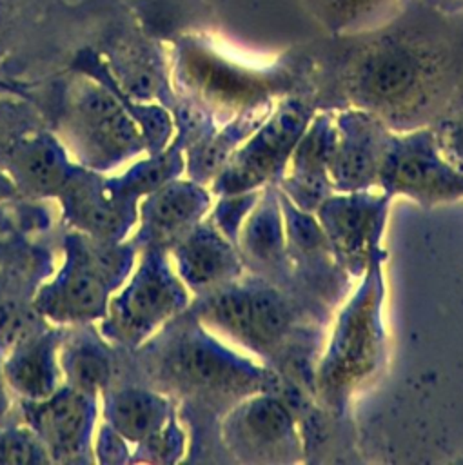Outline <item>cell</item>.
Masks as SVG:
<instances>
[{"instance_id":"1","label":"cell","mask_w":463,"mask_h":465,"mask_svg":"<svg viewBox=\"0 0 463 465\" xmlns=\"http://www.w3.org/2000/svg\"><path fill=\"white\" fill-rule=\"evenodd\" d=\"M292 51L316 111L361 109L401 133L463 109V13L409 0L370 31L327 35Z\"/></svg>"},{"instance_id":"2","label":"cell","mask_w":463,"mask_h":465,"mask_svg":"<svg viewBox=\"0 0 463 465\" xmlns=\"http://www.w3.org/2000/svg\"><path fill=\"white\" fill-rule=\"evenodd\" d=\"M192 314L278 372L285 385L312 396V372L325 343L329 309L291 287L245 272L198 296Z\"/></svg>"},{"instance_id":"3","label":"cell","mask_w":463,"mask_h":465,"mask_svg":"<svg viewBox=\"0 0 463 465\" xmlns=\"http://www.w3.org/2000/svg\"><path fill=\"white\" fill-rule=\"evenodd\" d=\"M385 258L387 254L376 256L341 302L314 365L312 400L334 416L345 412L352 396L367 387L385 363Z\"/></svg>"},{"instance_id":"4","label":"cell","mask_w":463,"mask_h":465,"mask_svg":"<svg viewBox=\"0 0 463 465\" xmlns=\"http://www.w3.org/2000/svg\"><path fill=\"white\" fill-rule=\"evenodd\" d=\"M180 76L194 98V107L216 125L274 107L287 94H303V73L292 49L271 64H252L222 45L196 40L180 53Z\"/></svg>"},{"instance_id":"5","label":"cell","mask_w":463,"mask_h":465,"mask_svg":"<svg viewBox=\"0 0 463 465\" xmlns=\"http://www.w3.org/2000/svg\"><path fill=\"white\" fill-rule=\"evenodd\" d=\"M163 369L180 391L222 414L251 394L281 392L285 387L278 372L229 347L196 316L171 341Z\"/></svg>"},{"instance_id":"6","label":"cell","mask_w":463,"mask_h":465,"mask_svg":"<svg viewBox=\"0 0 463 465\" xmlns=\"http://www.w3.org/2000/svg\"><path fill=\"white\" fill-rule=\"evenodd\" d=\"M314 113L316 107L305 94L280 98L263 124L227 158L209 183L211 193L223 196L276 185Z\"/></svg>"},{"instance_id":"7","label":"cell","mask_w":463,"mask_h":465,"mask_svg":"<svg viewBox=\"0 0 463 465\" xmlns=\"http://www.w3.org/2000/svg\"><path fill=\"white\" fill-rule=\"evenodd\" d=\"M220 432L223 447L241 463H296L307 450L298 412L283 391L243 398L223 414Z\"/></svg>"},{"instance_id":"8","label":"cell","mask_w":463,"mask_h":465,"mask_svg":"<svg viewBox=\"0 0 463 465\" xmlns=\"http://www.w3.org/2000/svg\"><path fill=\"white\" fill-rule=\"evenodd\" d=\"M378 189L390 198L405 196L430 209L463 200V171L443 156L434 127L394 131L381 163Z\"/></svg>"},{"instance_id":"9","label":"cell","mask_w":463,"mask_h":465,"mask_svg":"<svg viewBox=\"0 0 463 465\" xmlns=\"http://www.w3.org/2000/svg\"><path fill=\"white\" fill-rule=\"evenodd\" d=\"M390 200L379 189L332 193L314 211L334 262L350 280H358L376 256L387 254L381 238Z\"/></svg>"},{"instance_id":"10","label":"cell","mask_w":463,"mask_h":465,"mask_svg":"<svg viewBox=\"0 0 463 465\" xmlns=\"http://www.w3.org/2000/svg\"><path fill=\"white\" fill-rule=\"evenodd\" d=\"M189 305V289L165 251L151 249L125 291L114 300L111 325L125 341H140Z\"/></svg>"},{"instance_id":"11","label":"cell","mask_w":463,"mask_h":465,"mask_svg":"<svg viewBox=\"0 0 463 465\" xmlns=\"http://www.w3.org/2000/svg\"><path fill=\"white\" fill-rule=\"evenodd\" d=\"M334 129L329 163L334 193L378 189L381 163L394 131L378 116L354 107L334 111Z\"/></svg>"},{"instance_id":"12","label":"cell","mask_w":463,"mask_h":465,"mask_svg":"<svg viewBox=\"0 0 463 465\" xmlns=\"http://www.w3.org/2000/svg\"><path fill=\"white\" fill-rule=\"evenodd\" d=\"M73 122L85 156L98 165L133 156L145 147L136 118L102 87L80 89L73 104Z\"/></svg>"},{"instance_id":"13","label":"cell","mask_w":463,"mask_h":465,"mask_svg":"<svg viewBox=\"0 0 463 465\" xmlns=\"http://www.w3.org/2000/svg\"><path fill=\"white\" fill-rule=\"evenodd\" d=\"M334 134V111H316L276 182L278 191L305 213H314L334 193L329 178Z\"/></svg>"},{"instance_id":"14","label":"cell","mask_w":463,"mask_h":465,"mask_svg":"<svg viewBox=\"0 0 463 465\" xmlns=\"http://www.w3.org/2000/svg\"><path fill=\"white\" fill-rule=\"evenodd\" d=\"M236 247L243 260L245 272L294 289L287 256L283 207L274 183L260 191L254 207L238 231Z\"/></svg>"},{"instance_id":"15","label":"cell","mask_w":463,"mask_h":465,"mask_svg":"<svg viewBox=\"0 0 463 465\" xmlns=\"http://www.w3.org/2000/svg\"><path fill=\"white\" fill-rule=\"evenodd\" d=\"M171 254L176 274L196 296L245 274L238 247L207 216L171 249Z\"/></svg>"},{"instance_id":"16","label":"cell","mask_w":463,"mask_h":465,"mask_svg":"<svg viewBox=\"0 0 463 465\" xmlns=\"http://www.w3.org/2000/svg\"><path fill=\"white\" fill-rule=\"evenodd\" d=\"M212 193L196 180L172 178L142 203V234L151 249L171 251L212 207Z\"/></svg>"},{"instance_id":"17","label":"cell","mask_w":463,"mask_h":465,"mask_svg":"<svg viewBox=\"0 0 463 465\" xmlns=\"http://www.w3.org/2000/svg\"><path fill=\"white\" fill-rule=\"evenodd\" d=\"M34 434L47 452L56 458H73L82 452L93 421L91 394L67 387L33 401L29 412Z\"/></svg>"},{"instance_id":"18","label":"cell","mask_w":463,"mask_h":465,"mask_svg":"<svg viewBox=\"0 0 463 465\" xmlns=\"http://www.w3.org/2000/svg\"><path fill=\"white\" fill-rule=\"evenodd\" d=\"M109 425L131 443H147L163 432L174 420L172 409L158 392L123 389L107 400Z\"/></svg>"},{"instance_id":"19","label":"cell","mask_w":463,"mask_h":465,"mask_svg":"<svg viewBox=\"0 0 463 465\" xmlns=\"http://www.w3.org/2000/svg\"><path fill=\"white\" fill-rule=\"evenodd\" d=\"M67 207L76 223L96 238H116L131 222L129 198L120 189L98 185L94 182H76L67 187Z\"/></svg>"},{"instance_id":"20","label":"cell","mask_w":463,"mask_h":465,"mask_svg":"<svg viewBox=\"0 0 463 465\" xmlns=\"http://www.w3.org/2000/svg\"><path fill=\"white\" fill-rule=\"evenodd\" d=\"M109 285L76 256L45 296V311L58 320H89L103 312Z\"/></svg>"},{"instance_id":"21","label":"cell","mask_w":463,"mask_h":465,"mask_svg":"<svg viewBox=\"0 0 463 465\" xmlns=\"http://www.w3.org/2000/svg\"><path fill=\"white\" fill-rule=\"evenodd\" d=\"M409 0H300L307 15L325 35H354L370 31L394 15Z\"/></svg>"},{"instance_id":"22","label":"cell","mask_w":463,"mask_h":465,"mask_svg":"<svg viewBox=\"0 0 463 465\" xmlns=\"http://www.w3.org/2000/svg\"><path fill=\"white\" fill-rule=\"evenodd\" d=\"M7 381L31 401H40L58 389V363L47 338H29L9 352Z\"/></svg>"},{"instance_id":"23","label":"cell","mask_w":463,"mask_h":465,"mask_svg":"<svg viewBox=\"0 0 463 465\" xmlns=\"http://www.w3.org/2000/svg\"><path fill=\"white\" fill-rule=\"evenodd\" d=\"M20 176L38 191L62 189L67 183V163L62 151L49 140L40 138L25 145L16 158Z\"/></svg>"},{"instance_id":"24","label":"cell","mask_w":463,"mask_h":465,"mask_svg":"<svg viewBox=\"0 0 463 465\" xmlns=\"http://www.w3.org/2000/svg\"><path fill=\"white\" fill-rule=\"evenodd\" d=\"M62 369L69 387L91 396L109 380V361L103 351L91 341H76L69 345L62 356Z\"/></svg>"},{"instance_id":"25","label":"cell","mask_w":463,"mask_h":465,"mask_svg":"<svg viewBox=\"0 0 463 465\" xmlns=\"http://www.w3.org/2000/svg\"><path fill=\"white\" fill-rule=\"evenodd\" d=\"M185 160L178 147L169 151H160L153 154L149 160L133 167L127 176L120 182V191L125 193L129 198L145 196L158 189L160 185L167 183L183 171Z\"/></svg>"},{"instance_id":"26","label":"cell","mask_w":463,"mask_h":465,"mask_svg":"<svg viewBox=\"0 0 463 465\" xmlns=\"http://www.w3.org/2000/svg\"><path fill=\"white\" fill-rule=\"evenodd\" d=\"M261 189L256 191H245V193H236V194H223L216 196L218 200L212 203L207 218L236 245V236L238 231L254 207Z\"/></svg>"},{"instance_id":"27","label":"cell","mask_w":463,"mask_h":465,"mask_svg":"<svg viewBox=\"0 0 463 465\" xmlns=\"http://www.w3.org/2000/svg\"><path fill=\"white\" fill-rule=\"evenodd\" d=\"M34 318L11 298L0 296V351L13 352L18 345L33 338Z\"/></svg>"},{"instance_id":"28","label":"cell","mask_w":463,"mask_h":465,"mask_svg":"<svg viewBox=\"0 0 463 465\" xmlns=\"http://www.w3.org/2000/svg\"><path fill=\"white\" fill-rule=\"evenodd\" d=\"M45 447L36 434L25 430L0 432V463H34L44 460Z\"/></svg>"},{"instance_id":"29","label":"cell","mask_w":463,"mask_h":465,"mask_svg":"<svg viewBox=\"0 0 463 465\" xmlns=\"http://www.w3.org/2000/svg\"><path fill=\"white\" fill-rule=\"evenodd\" d=\"M134 118L140 125V131L143 134L145 145L153 151V154L163 151L167 145L171 134H172V122L169 113H165L160 107L147 105L134 113Z\"/></svg>"},{"instance_id":"30","label":"cell","mask_w":463,"mask_h":465,"mask_svg":"<svg viewBox=\"0 0 463 465\" xmlns=\"http://www.w3.org/2000/svg\"><path fill=\"white\" fill-rule=\"evenodd\" d=\"M100 460L103 461H120L125 458V440L109 425L100 434L98 441Z\"/></svg>"},{"instance_id":"31","label":"cell","mask_w":463,"mask_h":465,"mask_svg":"<svg viewBox=\"0 0 463 465\" xmlns=\"http://www.w3.org/2000/svg\"><path fill=\"white\" fill-rule=\"evenodd\" d=\"M423 2H427L429 5H432L441 13H450V15L463 13V0H423Z\"/></svg>"},{"instance_id":"32","label":"cell","mask_w":463,"mask_h":465,"mask_svg":"<svg viewBox=\"0 0 463 465\" xmlns=\"http://www.w3.org/2000/svg\"><path fill=\"white\" fill-rule=\"evenodd\" d=\"M11 194H13V185H11V182L0 174V202L5 200V198H9Z\"/></svg>"}]
</instances>
